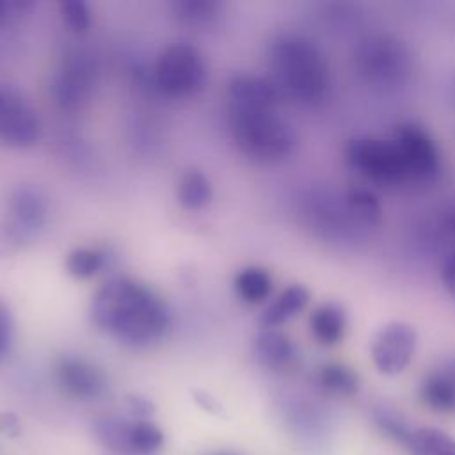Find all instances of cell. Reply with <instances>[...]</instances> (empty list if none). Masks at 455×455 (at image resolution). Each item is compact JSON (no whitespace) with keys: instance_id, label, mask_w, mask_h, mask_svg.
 Listing matches in <instances>:
<instances>
[{"instance_id":"cb8c5ba5","label":"cell","mask_w":455,"mask_h":455,"mask_svg":"<svg viewBox=\"0 0 455 455\" xmlns=\"http://www.w3.org/2000/svg\"><path fill=\"white\" fill-rule=\"evenodd\" d=\"M407 448L414 455H455V439L437 428H418Z\"/></svg>"},{"instance_id":"ba28073f","label":"cell","mask_w":455,"mask_h":455,"mask_svg":"<svg viewBox=\"0 0 455 455\" xmlns=\"http://www.w3.org/2000/svg\"><path fill=\"white\" fill-rule=\"evenodd\" d=\"M96 439L117 455H153L164 443V432L148 418L105 416L94 421Z\"/></svg>"},{"instance_id":"52a82bcc","label":"cell","mask_w":455,"mask_h":455,"mask_svg":"<svg viewBox=\"0 0 455 455\" xmlns=\"http://www.w3.org/2000/svg\"><path fill=\"white\" fill-rule=\"evenodd\" d=\"M391 137L403 156L412 188L435 183L443 169V153L428 128L407 119L395 126Z\"/></svg>"},{"instance_id":"f546056e","label":"cell","mask_w":455,"mask_h":455,"mask_svg":"<svg viewBox=\"0 0 455 455\" xmlns=\"http://www.w3.org/2000/svg\"><path fill=\"white\" fill-rule=\"evenodd\" d=\"M32 2L25 0H0V23L7 21L11 16L18 14L23 9H28Z\"/></svg>"},{"instance_id":"484cf974","label":"cell","mask_w":455,"mask_h":455,"mask_svg":"<svg viewBox=\"0 0 455 455\" xmlns=\"http://www.w3.org/2000/svg\"><path fill=\"white\" fill-rule=\"evenodd\" d=\"M371 418L373 423L389 437H393L395 441L402 443V444H409V439L412 435V428L407 425V421L402 418V414L393 409L387 403H375L371 407Z\"/></svg>"},{"instance_id":"9a60e30c","label":"cell","mask_w":455,"mask_h":455,"mask_svg":"<svg viewBox=\"0 0 455 455\" xmlns=\"http://www.w3.org/2000/svg\"><path fill=\"white\" fill-rule=\"evenodd\" d=\"M419 398L435 412H455V355L443 357L425 373Z\"/></svg>"},{"instance_id":"ac0fdd59","label":"cell","mask_w":455,"mask_h":455,"mask_svg":"<svg viewBox=\"0 0 455 455\" xmlns=\"http://www.w3.org/2000/svg\"><path fill=\"white\" fill-rule=\"evenodd\" d=\"M348 318L339 302L329 300L316 306L309 315V332L316 343L323 347L338 345L347 332Z\"/></svg>"},{"instance_id":"d6986e66","label":"cell","mask_w":455,"mask_h":455,"mask_svg":"<svg viewBox=\"0 0 455 455\" xmlns=\"http://www.w3.org/2000/svg\"><path fill=\"white\" fill-rule=\"evenodd\" d=\"M343 199L348 215L363 233L377 229L382 224L384 210L373 188L366 185H352L343 190Z\"/></svg>"},{"instance_id":"7a4b0ae2","label":"cell","mask_w":455,"mask_h":455,"mask_svg":"<svg viewBox=\"0 0 455 455\" xmlns=\"http://www.w3.org/2000/svg\"><path fill=\"white\" fill-rule=\"evenodd\" d=\"M268 80L281 94L302 108H318L331 96V68L322 48L300 32L277 34L267 50Z\"/></svg>"},{"instance_id":"6da1fadb","label":"cell","mask_w":455,"mask_h":455,"mask_svg":"<svg viewBox=\"0 0 455 455\" xmlns=\"http://www.w3.org/2000/svg\"><path fill=\"white\" fill-rule=\"evenodd\" d=\"M91 320L105 334L128 347H149L171 325L167 306L144 284L116 275L92 297Z\"/></svg>"},{"instance_id":"e0dca14e","label":"cell","mask_w":455,"mask_h":455,"mask_svg":"<svg viewBox=\"0 0 455 455\" xmlns=\"http://www.w3.org/2000/svg\"><path fill=\"white\" fill-rule=\"evenodd\" d=\"M309 297V290L300 283L286 286L268 302V306L259 315L261 329H277L288 320L295 318L307 307Z\"/></svg>"},{"instance_id":"603a6c76","label":"cell","mask_w":455,"mask_h":455,"mask_svg":"<svg viewBox=\"0 0 455 455\" xmlns=\"http://www.w3.org/2000/svg\"><path fill=\"white\" fill-rule=\"evenodd\" d=\"M238 297L249 304H261L272 293V275L261 267H247L240 270L233 281Z\"/></svg>"},{"instance_id":"8992f818","label":"cell","mask_w":455,"mask_h":455,"mask_svg":"<svg viewBox=\"0 0 455 455\" xmlns=\"http://www.w3.org/2000/svg\"><path fill=\"white\" fill-rule=\"evenodd\" d=\"M208 78V66L201 50L190 43H172L162 50L153 68L155 87L169 98L197 96Z\"/></svg>"},{"instance_id":"d4e9b609","label":"cell","mask_w":455,"mask_h":455,"mask_svg":"<svg viewBox=\"0 0 455 455\" xmlns=\"http://www.w3.org/2000/svg\"><path fill=\"white\" fill-rule=\"evenodd\" d=\"M107 252L96 247H80L68 254L66 270L76 279H89L107 265Z\"/></svg>"},{"instance_id":"9c48e42d","label":"cell","mask_w":455,"mask_h":455,"mask_svg":"<svg viewBox=\"0 0 455 455\" xmlns=\"http://www.w3.org/2000/svg\"><path fill=\"white\" fill-rule=\"evenodd\" d=\"M300 215L306 224L322 238L336 242H355L363 233L348 215L343 192L311 190L300 199Z\"/></svg>"},{"instance_id":"83f0119b","label":"cell","mask_w":455,"mask_h":455,"mask_svg":"<svg viewBox=\"0 0 455 455\" xmlns=\"http://www.w3.org/2000/svg\"><path fill=\"white\" fill-rule=\"evenodd\" d=\"M14 343V318L9 306L0 299V364L9 355Z\"/></svg>"},{"instance_id":"5b68a950","label":"cell","mask_w":455,"mask_h":455,"mask_svg":"<svg viewBox=\"0 0 455 455\" xmlns=\"http://www.w3.org/2000/svg\"><path fill=\"white\" fill-rule=\"evenodd\" d=\"M348 169L370 188H412L403 156L393 137L357 135L345 146Z\"/></svg>"},{"instance_id":"1f68e13d","label":"cell","mask_w":455,"mask_h":455,"mask_svg":"<svg viewBox=\"0 0 455 455\" xmlns=\"http://www.w3.org/2000/svg\"><path fill=\"white\" fill-rule=\"evenodd\" d=\"M446 96H448L450 103L455 107V73L448 78V84H446Z\"/></svg>"},{"instance_id":"8fae6325","label":"cell","mask_w":455,"mask_h":455,"mask_svg":"<svg viewBox=\"0 0 455 455\" xmlns=\"http://www.w3.org/2000/svg\"><path fill=\"white\" fill-rule=\"evenodd\" d=\"M41 119L28 100L11 85H0V142L30 148L41 139Z\"/></svg>"},{"instance_id":"277c9868","label":"cell","mask_w":455,"mask_h":455,"mask_svg":"<svg viewBox=\"0 0 455 455\" xmlns=\"http://www.w3.org/2000/svg\"><path fill=\"white\" fill-rule=\"evenodd\" d=\"M357 80L379 94H393L407 87L416 69L412 48L393 32L375 30L361 36L352 50Z\"/></svg>"},{"instance_id":"d6a6232c","label":"cell","mask_w":455,"mask_h":455,"mask_svg":"<svg viewBox=\"0 0 455 455\" xmlns=\"http://www.w3.org/2000/svg\"><path fill=\"white\" fill-rule=\"evenodd\" d=\"M219 455H233V453H219Z\"/></svg>"},{"instance_id":"3957f363","label":"cell","mask_w":455,"mask_h":455,"mask_svg":"<svg viewBox=\"0 0 455 455\" xmlns=\"http://www.w3.org/2000/svg\"><path fill=\"white\" fill-rule=\"evenodd\" d=\"M228 126L236 149L254 164L279 165L297 149V133L281 107H228Z\"/></svg>"},{"instance_id":"4fadbf2b","label":"cell","mask_w":455,"mask_h":455,"mask_svg":"<svg viewBox=\"0 0 455 455\" xmlns=\"http://www.w3.org/2000/svg\"><path fill=\"white\" fill-rule=\"evenodd\" d=\"M48 219V203L43 192L30 185H20L12 190L7 204V220L4 222L18 243L28 242L43 229Z\"/></svg>"},{"instance_id":"2e32d148","label":"cell","mask_w":455,"mask_h":455,"mask_svg":"<svg viewBox=\"0 0 455 455\" xmlns=\"http://www.w3.org/2000/svg\"><path fill=\"white\" fill-rule=\"evenodd\" d=\"M252 350L261 366L272 371H284L297 363V347L279 329H261L254 336Z\"/></svg>"},{"instance_id":"7402d4cb","label":"cell","mask_w":455,"mask_h":455,"mask_svg":"<svg viewBox=\"0 0 455 455\" xmlns=\"http://www.w3.org/2000/svg\"><path fill=\"white\" fill-rule=\"evenodd\" d=\"M178 201L185 210L196 212L204 208L213 197V187L210 178L199 169H188L178 181Z\"/></svg>"},{"instance_id":"f1b7e54d","label":"cell","mask_w":455,"mask_h":455,"mask_svg":"<svg viewBox=\"0 0 455 455\" xmlns=\"http://www.w3.org/2000/svg\"><path fill=\"white\" fill-rule=\"evenodd\" d=\"M439 275L444 290L455 299V243L448 247V251L443 254Z\"/></svg>"},{"instance_id":"4dcf8cb0","label":"cell","mask_w":455,"mask_h":455,"mask_svg":"<svg viewBox=\"0 0 455 455\" xmlns=\"http://www.w3.org/2000/svg\"><path fill=\"white\" fill-rule=\"evenodd\" d=\"M0 430L5 434H18L20 432V421L12 414H2L0 416Z\"/></svg>"},{"instance_id":"ffe728a7","label":"cell","mask_w":455,"mask_h":455,"mask_svg":"<svg viewBox=\"0 0 455 455\" xmlns=\"http://www.w3.org/2000/svg\"><path fill=\"white\" fill-rule=\"evenodd\" d=\"M169 7L178 23L192 28L213 27L222 16V4L213 0H174Z\"/></svg>"},{"instance_id":"7c38bea8","label":"cell","mask_w":455,"mask_h":455,"mask_svg":"<svg viewBox=\"0 0 455 455\" xmlns=\"http://www.w3.org/2000/svg\"><path fill=\"white\" fill-rule=\"evenodd\" d=\"M94 82L96 66L91 55L85 52H71L53 76L52 92L62 108L73 110L80 108L89 100Z\"/></svg>"},{"instance_id":"44dd1931","label":"cell","mask_w":455,"mask_h":455,"mask_svg":"<svg viewBox=\"0 0 455 455\" xmlns=\"http://www.w3.org/2000/svg\"><path fill=\"white\" fill-rule=\"evenodd\" d=\"M315 382L329 396H352L359 389L357 373L343 363L322 364L315 373Z\"/></svg>"},{"instance_id":"30bf717a","label":"cell","mask_w":455,"mask_h":455,"mask_svg":"<svg viewBox=\"0 0 455 455\" xmlns=\"http://www.w3.org/2000/svg\"><path fill=\"white\" fill-rule=\"evenodd\" d=\"M418 332L412 323L403 320L386 322L371 338L370 357L382 375L402 373L414 359Z\"/></svg>"},{"instance_id":"4316f807","label":"cell","mask_w":455,"mask_h":455,"mask_svg":"<svg viewBox=\"0 0 455 455\" xmlns=\"http://www.w3.org/2000/svg\"><path fill=\"white\" fill-rule=\"evenodd\" d=\"M59 12L64 25L73 34H85L89 30L92 14L84 0H64L59 4Z\"/></svg>"},{"instance_id":"5bb4252c","label":"cell","mask_w":455,"mask_h":455,"mask_svg":"<svg viewBox=\"0 0 455 455\" xmlns=\"http://www.w3.org/2000/svg\"><path fill=\"white\" fill-rule=\"evenodd\" d=\"M60 389L78 400H94L107 391V377L94 363L82 357H62L55 366Z\"/></svg>"}]
</instances>
